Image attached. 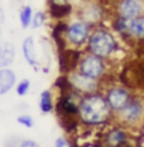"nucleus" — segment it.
Instances as JSON below:
<instances>
[{
	"instance_id": "17",
	"label": "nucleus",
	"mask_w": 144,
	"mask_h": 147,
	"mask_svg": "<svg viewBox=\"0 0 144 147\" xmlns=\"http://www.w3.org/2000/svg\"><path fill=\"white\" fill-rule=\"evenodd\" d=\"M38 109L42 115H51L55 112V99L51 89H44L38 98Z\"/></svg>"
},
{
	"instance_id": "22",
	"label": "nucleus",
	"mask_w": 144,
	"mask_h": 147,
	"mask_svg": "<svg viewBox=\"0 0 144 147\" xmlns=\"http://www.w3.org/2000/svg\"><path fill=\"white\" fill-rule=\"evenodd\" d=\"M54 147H73V146L71 144V142H69L68 137H65V136H59V137L55 139Z\"/></svg>"
},
{
	"instance_id": "1",
	"label": "nucleus",
	"mask_w": 144,
	"mask_h": 147,
	"mask_svg": "<svg viewBox=\"0 0 144 147\" xmlns=\"http://www.w3.org/2000/svg\"><path fill=\"white\" fill-rule=\"evenodd\" d=\"M78 120L86 129L106 127L114 122V113L106 102L103 92L83 95L79 100Z\"/></svg>"
},
{
	"instance_id": "20",
	"label": "nucleus",
	"mask_w": 144,
	"mask_h": 147,
	"mask_svg": "<svg viewBox=\"0 0 144 147\" xmlns=\"http://www.w3.org/2000/svg\"><path fill=\"white\" fill-rule=\"evenodd\" d=\"M30 88H31L30 79L24 78V79H21V81L17 82V85H16V93H17L18 96H26L30 92Z\"/></svg>"
},
{
	"instance_id": "19",
	"label": "nucleus",
	"mask_w": 144,
	"mask_h": 147,
	"mask_svg": "<svg viewBox=\"0 0 144 147\" xmlns=\"http://www.w3.org/2000/svg\"><path fill=\"white\" fill-rule=\"evenodd\" d=\"M47 17H48V13L47 11H42V10H38L34 13V17H33V23H31V28H41L45 23H47Z\"/></svg>"
},
{
	"instance_id": "25",
	"label": "nucleus",
	"mask_w": 144,
	"mask_h": 147,
	"mask_svg": "<svg viewBox=\"0 0 144 147\" xmlns=\"http://www.w3.org/2000/svg\"><path fill=\"white\" fill-rule=\"evenodd\" d=\"M4 21V14H3V11H1V9H0V24Z\"/></svg>"
},
{
	"instance_id": "9",
	"label": "nucleus",
	"mask_w": 144,
	"mask_h": 147,
	"mask_svg": "<svg viewBox=\"0 0 144 147\" xmlns=\"http://www.w3.org/2000/svg\"><path fill=\"white\" fill-rule=\"evenodd\" d=\"M130 129L117 123L116 120L106 126V130L102 134L100 146L102 147H129L130 143Z\"/></svg>"
},
{
	"instance_id": "16",
	"label": "nucleus",
	"mask_w": 144,
	"mask_h": 147,
	"mask_svg": "<svg viewBox=\"0 0 144 147\" xmlns=\"http://www.w3.org/2000/svg\"><path fill=\"white\" fill-rule=\"evenodd\" d=\"M16 58V47L10 41H0V69L9 68Z\"/></svg>"
},
{
	"instance_id": "8",
	"label": "nucleus",
	"mask_w": 144,
	"mask_h": 147,
	"mask_svg": "<svg viewBox=\"0 0 144 147\" xmlns=\"http://www.w3.org/2000/svg\"><path fill=\"white\" fill-rule=\"evenodd\" d=\"M81 98L82 96L73 89L59 93V96L55 100V112H57L59 120L78 119V110H79Z\"/></svg>"
},
{
	"instance_id": "26",
	"label": "nucleus",
	"mask_w": 144,
	"mask_h": 147,
	"mask_svg": "<svg viewBox=\"0 0 144 147\" xmlns=\"http://www.w3.org/2000/svg\"><path fill=\"white\" fill-rule=\"evenodd\" d=\"M0 38H1V28H0ZM0 41H1V40H0Z\"/></svg>"
},
{
	"instance_id": "4",
	"label": "nucleus",
	"mask_w": 144,
	"mask_h": 147,
	"mask_svg": "<svg viewBox=\"0 0 144 147\" xmlns=\"http://www.w3.org/2000/svg\"><path fill=\"white\" fill-rule=\"evenodd\" d=\"M75 71L83 74L85 76H88L90 79L102 82L105 85V84H108L106 79L110 75V61H106L100 57H96L90 53L83 51Z\"/></svg>"
},
{
	"instance_id": "24",
	"label": "nucleus",
	"mask_w": 144,
	"mask_h": 147,
	"mask_svg": "<svg viewBox=\"0 0 144 147\" xmlns=\"http://www.w3.org/2000/svg\"><path fill=\"white\" fill-rule=\"evenodd\" d=\"M140 78H141L143 85H144V64H143V67H141V71H140Z\"/></svg>"
},
{
	"instance_id": "3",
	"label": "nucleus",
	"mask_w": 144,
	"mask_h": 147,
	"mask_svg": "<svg viewBox=\"0 0 144 147\" xmlns=\"http://www.w3.org/2000/svg\"><path fill=\"white\" fill-rule=\"evenodd\" d=\"M92 28L93 27L89 23H86L83 18H81L75 13L71 18L65 21V27H64L62 38L67 48L76 50V51H85Z\"/></svg>"
},
{
	"instance_id": "12",
	"label": "nucleus",
	"mask_w": 144,
	"mask_h": 147,
	"mask_svg": "<svg viewBox=\"0 0 144 147\" xmlns=\"http://www.w3.org/2000/svg\"><path fill=\"white\" fill-rule=\"evenodd\" d=\"M124 42H144V14L134 18H127V31Z\"/></svg>"
},
{
	"instance_id": "11",
	"label": "nucleus",
	"mask_w": 144,
	"mask_h": 147,
	"mask_svg": "<svg viewBox=\"0 0 144 147\" xmlns=\"http://www.w3.org/2000/svg\"><path fill=\"white\" fill-rule=\"evenodd\" d=\"M67 76H68L71 88L75 92H78L81 96L95 93V92H100L103 89V84L102 82L90 79L88 76H85L83 74L78 72V71H72V72L67 74Z\"/></svg>"
},
{
	"instance_id": "14",
	"label": "nucleus",
	"mask_w": 144,
	"mask_h": 147,
	"mask_svg": "<svg viewBox=\"0 0 144 147\" xmlns=\"http://www.w3.org/2000/svg\"><path fill=\"white\" fill-rule=\"evenodd\" d=\"M21 51H23V57H24L26 62L37 71L38 67H40V59H38V54H37V47H36V40H34V37L28 36L23 40Z\"/></svg>"
},
{
	"instance_id": "23",
	"label": "nucleus",
	"mask_w": 144,
	"mask_h": 147,
	"mask_svg": "<svg viewBox=\"0 0 144 147\" xmlns=\"http://www.w3.org/2000/svg\"><path fill=\"white\" fill-rule=\"evenodd\" d=\"M17 147H40L38 142L33 140V139H21L18 142Z\"/></svg>"
},
{
	"instance_id": "6",
	"label": "nucleus",
	"mask_w": 144,
	"mask_h": 147,
	"mask_svg": "<svg viewBox=\"0 0 144 147\" xmlns=\"http://www.w3.org/2000/svg\"><path fill=\"white\" fill-rule=\"evenodd\" d=\"M81 18L89 23L92 27L106 24L110 18V7L105 0H82L75 11Z\"/></svg>"
},
{
	"instance_id": "21",
	"label": "nucleus",
	"mask_w": 144,
	"mask_h": 147,
	"mask_svg": "<svg viewBox=\"0 0 144 147\" xmlns=\"http://www.w3.org/2000/svg\"><path fill=\"white\" fill-rule=\"evenodd\" d=\"M17 123L18 125H21L23 127L26 129H31L34 127V119H33V116L31 115H27V113H21V115H18L17 116Z\"/></svg>"
},
{
	"instance_id": "18",
	"label": "nucleus",
	"mask_w": 144,
	"mask_h": 147,
	"mask_svg": "<svg viewBox=\"0 0 144 147\" xmlns=\"http://www.w3.org/2000/svg\"><path fill=\"white\" fill-rule=\"evenodd\" d=\"M33 17H34V11H33V7L26 4L20 9V13H18V18H20V24H21V28H28L31 27V23H33Z\"/></svg>"
},
{
	"instance_id": "5",
	"label": "nucleus",
	"mask_w": 144,
	"mask_h": 147,
	"mask_svg": "<svg viewBox=\"0 0 144 147\" xmlns=\"http://www.w3.org/2000/svg\"><path fill=\"white\" fill-rule=\"evenodd\" d=\"M114 120L131 131L141 127L144 125V95L134 93L130 102L117 115H114Z\"/></svg>"
},
{
	"instance_id": "13",
	"label": "nucleus",
	"mask_w": 144,
	"mask_h": 147,
	"mask_svg": "<svg viewBox=\"0 0 144 147\" xmlns=\"http://www.w3.org/2000/svg\"><path fill=\"white\" fill-rule=\"evenodd\" d=\"M76 11V7L71 3H62V1H50L48 4V16L55 21H67L71 18Z\"/></svg>"
},
{
	"instance_id": "27",
	"label": "nucleus",
	"mask_w": 144,
	"mask_h": 147,
	"mask_svg": "<svg viewBox=\"0 0 144 147\" xmlns=\"http://www.w3.org/2000/svg\"><path fill=\"white\" fill-rule=\"evenodd\" d=\"M143 1H144V0H143Z\"/></svg>"
},
{
	"instance_id": "15",
	"label": "nucleus",
	"mask_w": 144,
	"mask_h": 147,
	"mask_svg": "<svg viewBox=\"0 0 144 147\" xmlns=\"http://www.w3.org/2000/svg\"><path fill=\"white\" fill-rule=\"evenodd\" d=\"M17 85V75L10 68L0 69V96L6 95Z\"/></svg>"
},
{
	"instance_id": "2",
	"label": "nucleus",
	"mask_w": 144,
	"mask_h": 147,
	"mask_svg": "<svg viewBox=\"0 0 144 147\" xmlns=\"http://www.w3.org/2000/svg\"><path fill=\"white\" fill-rule=\"evenodd\" d=\"M120 41L122 40L109 27V24H100L92 28L85 51L112 62L122 51Z\"/></svg>"
},
{
	"instance_id": "10",
	"label": "nucleus",
	"mask_w": 144,
	"mask_h": 147,
	"mask_svg": "<svg viewBox=\"0 0 144 147\" xmlns=\"http://www.w3.org/2000/svg\"><path fill=\"white\" fill-rule=\"evenodd\" d=\"M110 16L123 18H134L144 14L143 0H110Z\"/></svg>"
},
{
	"instance_id": "7",
	"label": "nucleus",
	"mask_w": 144,
	"mask_h": 147,
	"mask_svg": "<svg viewBox=\"0 0 144 147\" xmlns=\"http://www.w3.org/2000/svg\"><path fill=\"white\" fill-rule=\"evenodd\" d=\"M103 95L106 98V102L110 106L112 112L117 115L120 110L126 106L133 98L134 92L131 91L124 84H117V82H108L103 85Z\"/></svg>"
}]
</instances>
